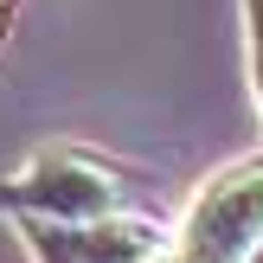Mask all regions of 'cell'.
<instances>
[{
  "instance_id": "4",
  "label": "cell",
  "mask_w": 263,
  "mask_h": 263,
  "mask_svg": "<svg viewBox=\"0 0 263 263\" xmlns=\"http://www.w3.org/2000/svg\"><path fill=\"white\" fill-rule=\"evenodd\" d=\"M244 32H251V90L263 109V0H244Z\"/></svg>"
},
{
  "instance_id": "2",
  "label": "cell",
  "mask_w": 263,
  "mask_h": 263,
  "mask_svg": "<svg viewBox=\"0 0 263 263\" xmlns=\"http://www.w3.org/2000/svg\"><path fill=\"white\" fill-rule=\"evenodd\" d=\"M180 263H263V154L218 167L174 231Z\"/></svg>"
},
{
  "instance_id": "1",
  "label": "cell",
  "mask_w": 263,
  "mask_h": 263,
  "mask_svg": "<svg viewBox=\"0 0 263 263\" xmlns=\"http://www.w3.org/2000/svg\"><path fill=\"white\" fill-rule=\"evenodd\" d=\"M128 212V180L90 148L51 141L26 154L0 180V218H51V225H90V218Z\"/></svg>"
},
{
  "instance_id": "3",
  "label": "cell",
  "mask_w": 263,
  "mask_h": 263,
  "mask_svg": "<svg viewBox=\"0 0 263 263\" xmlns=\"http://www.w3.org/2000/svg\"><path fill=\"white\" fill-rule=\"evenodd\" d=\"M32 263H154L174 231L148 212H116L90 225H51V218H7Z\"/></svg>"
},
{
  "instance_id": "5",
  "label": "cell",
  "mask_w": 263,
  "mask_h": 263,
  "mask_svg": "<svg viewBox=\"0 0 263 263\" xmlns=\"http://www.w3.org/2000/svg\"><path fill=\"white\" fill-rule=\"evenodd\" d=\"M7 13H13V0H0V39H7Z\"/></svg>"
}]
</instances>
